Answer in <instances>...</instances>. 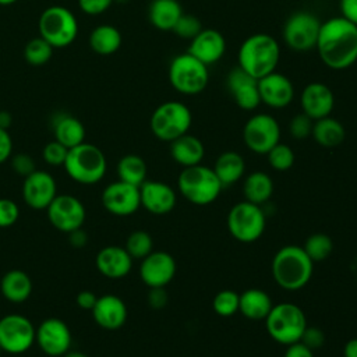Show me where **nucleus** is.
Masks as SVG:
<instances>
[{
    "instance_id": "2",
    "label": "nucleus",
    "mask_w": 357,
    "mask_h": 357,
    "mask_svg": "<svg viewBox=\"0 0 357 357\" xmlns=\"http://www.w3.org/2000/svg\"><path fill=\"white\" fill-rule=\"evenodd\" d=\"M279 59L280 46L278 40L264 32L252 33L245 38L237 53L238 67L257 79L276 71Z\"/></svg>"
},
{
    "instance_id": "5",
    "label": "nucleus",
    "mask_w": 357,
    "mask_h": 357,
    "mask_svg": "<svg viewBox=\"0 0 357 357\" xmlns=\"http://www.w3.org/2000/svg\"><path fill=\"white\" fill-rule=\"evenodd\" d=\"M63 166L67 174L81 184L100 181L107 169L105 153L96 145L88 142L70 148Z\"/></svg>"
},
{
    "instance_id": "8",
    "label": "nucleus",
    "mask_w": 357,
    "mask_h": 357,
    "mask_svg": "<svg viewBox=\"0 0 357 357\" xmlns=\"http://www.w3.org/2000/svg\"><path fill=\"white\" fill-rule=\"evenodd\" d=\"M169 82L178 93L198 95L209 82L208 66L191 56L188 52L176 54L167 71Z\"/></svg>"
},
{
    "instance_id": "10",
    "label": "nucleus",
    "mask_w": 357,
    "mask_h": 357,
    "mask_svg": "<svg viewBox=\"0 0 357 357\" xmlns=\"http://www.w3.org/2000/svg\"><path fill=\"white\" fill-rule=\"evenodd\" d=\"M266 218L259 205L248 201L234 204L227 213V229L240 243L257 241L265 230Z\"/></svg>"
},
{
    "instance_id": "31",
    "label": "nucleus",
    "mask_w": 357,
    "mask_h": 357,
    "mask_svg": "<svg viewBox=\"0 0 357 357\" xmlns=\"http://www.w3.org/2000/svg\"><path fill=\"white\" fill-rule=\"evenodd\" d=\"M53 134L54 139L68 149L85 142L84 124L70 114H60L56 117L53 123Z\"/></svg>"
},
{
    "instance_id": "39",
    "label": "nucleus",
    "mask_w": 357,
    "mask_h": 357,
    "mask_svg": "<svg viewBox=\"0 0 357 357\" xmlns=\"http://www.w3.org/2000/svg\"><path fill=\"white\" fill-rule=\"evenodd\" d=\"M240 294L234 290L225 289L215 294L212 300L213 311L220 317H231L238 311Z\"/></svg>"
},
{
    "instance_id": "42",
    "label": "nucleus",
    "mask_w": 357,
    "mask_h": 357,
    "mask_svg": "<svg viewBox=\"0 0 357 357\" xmlns=\"http://www.w3.org/2000/svg\"><path fill=\"white\" fill-rule=\"evenodd\" d=\"M314 120L310 119L303 112L293 116V119L289 123V132L294 139H305L311 135Z\"/></svg>"
},
{
    "instance_id": "14",
    "label": "nucleus",
    "mask_w": 357,
    "mask_h": 357,
    "mask_svg": "<svg viewBox=\"0 0 357 357\" xmlns=\"http://www.w3.org/2000/svg\"><path fill=\"white\" fill-rule=\"evenodd\" d=\"M46 212L53 227L63 233L82 227L86 215L84 204L71 194L56 195Z\"/></svg>"
},
{
    "instance_id": "32",
    "label": "nucleus",
    "mask_w": 357,
    "mask_h": 357,
    "mask_svg": "<svg viewBox=\"0 0 357 357\" xmlns=\"http://www.w3.org/2000/svg\"><path fill=\"white\" fill-rule=\"evenodd\" d=\"M311 137L318 145L324 148H335L344 141L346 131L343 124L339 120L331 116H326V117L314 120Z\"/></svg>"
},
{
    "instance_id": "35",
    "label": "nucleus",
    "mask_w": 357,
    "mask_h": 357,
    "mask_svg": "<svg viewBox=\"0 0 357 357\" xmlns=\"http://www.w3.org/2000/svg\"><path fill=\"white\" fill-rule=\"evenodd\" d=\"M117 176L119 180L124 183L141 187V184L146 180V163L138 155H124L117 163Z\"/></svg>"
},
{
    "instance_id": "13",
    "label": "nucleus",
    "mask_w": 357,
    "mask_h": 357,
    "mask_svg": "<svg viewBox=\"0 0 357 357\" xmlns=\"http://www.w3.org/2000/svg\"><path fill=\"white\" fill-rule=\"evenodd\" d=\"M32 322L21 314H8L0 319V349L10 354L26 351L35 342Z\"/></svg>"
},
{
    "instance_id": "30",
    "label": "nucleus",
    "mask_w": 357,
    "mask_h": 357,
    "mask_svg": "<svg viewBox=\"0 0 357 357\" xmlns=\"http://www.w3.org/2000/svg\"><path fill=\"white\" fill-rule=\"evenodd\" d=\"M0 290L8 301L22 303L28 300L32 293V280L24 271L11 269L3 275Z\"/></svg>"
},
{
    "instance_id": "20",
    "label": "nucleus",
    "mask_w": 357,
    "mask_h": 357,
    "mask_svg": "<svg viewBox=\"0 0 357 357\" xmlns=\"http://www.w3.org/2000/svg\"><path fill=\"white\" fill-rule=\"evenodd\" d=\"M261 103L272 109L287 107L294 99V86L289 77L273 71L258 79Z\"/></svg>"
},
{
    "instance_id": "29",
    "label": "nucleus",
    "mask_w": 357,
    "mask_h": 357,
    "mask_svg": "<svg viewBox=\"0 0 357 357\" xmlns=\"http://www.w3.org/2000/svg\"><path fill=\"white\" fill-rule=\"evenodd\" d=\"M212 169L225 188L237 183L243 177L245 172V162L238 152L226 151L216 158Z\"/></svg>"
},
{
    "instance_id": "34",
    "label": "nucleus",
    "mask_w": 357,
    "mask_h": 357,
    "mask_svg": "<svg viewBox=\"0 0 357 357\" xmlns=\"http://www.w3.org/2000/svg\"><path fill=\"white\" fill-rule=\"evenodd\" d=\"M89 46L100 56L113 54L121 46V33L113 25H99L89 35Z\"/></svg>"
},
{
    "instance_id": "51",
    "label": "nucleus",
    "mask_w": 357,
    "mask_h": 357,
    "mask_svg": "<svg viewBox=\"0 0 357 357\" xmlns=\"http://www.w3.org/2000/svg\"><path fill=\"white\" fill-rule=\"evenodd\" d=\"M283 357H314V351L303 342H296L287 346Z\"/></svg>"
},
{
    "instance_id": "4",
    "label": "nucleus",
    "mask_w": 357,
    "mask_h": 357,
    "mask_svg": "<svg viewBox=\"0 0 357 357\" xmlns=\"http://www.w3.org/2000/svg\"><path fill=\"white\" fill-rule=\"evenodd\" d=\"M177 187L180 194L195 205L212 204L223 190L213 169L201 163L183 167L177 178Z\"/></svg>"
},
{
    "instance_id": "38",
    "label": "nucleus",
    "mask_w": 357,
    "mask_h": 357,
    "mask_svg": "<svg viewBox=\"0 0 357 357\" xmlns=\"http://www.w3.org/2000/svg\"><path fill=\"white\" fill-rule=\"evenodd\" d=\"M53 46L49 45L43 38L38 36L31 39L24 49V57L31 66H42L47 63L53 54Z\"/></svg>"
},
{
    "instance_id": "27",
    "label": "nucleus",
    "mask_w": 357,
    "mask_h": 357,
    "mask_svg": "<svg viewBox=\"0 0 357 357\" xmlns=\"http://www.w3.org/2000/svg\"><path fill=\"white\" fill-rule=\"evenodd\" d=\"M272 307L269 294L261 289H247L240 294L238 311L250 321H265Z\"/></svg>"
},
{
    "instance_id": "48",
    "label": "nucleus",
    "mask_w": 357,
    "mask_h": 357,
    "mask_svg": "<svg viewBox=\"0 0 357 357\" xmlns=\"http://www.w3.org/2000/svg\"><path fill=\"white\" fill-rule=\"evenodd\" d=\"M148 303L153 310H160L167 304V293L165 287H151L148 294Z\"/></svg>"
},
{
    "instance_id": "17",
    "label": "nucleus",
    "mask_w": 357,
    "mask_h": 357,
    "mask_svg": "<svg viewBox=\"0 0 357 357\" xmlns=\"http://www.w3.org/2000/svg\"><path fill=\"white\" fill-rule=\"evenodd\" d=\"M56 180L47 172L35 170L24 178L22 197L29 208L35 211L47 209V206L56 198Z\"/></svg>"
},
{
    "instance_id": "1",
    "label": "nucleus",
    "mask_w": 357,
    "mask_h": 357,
    "mask_svg": "<svg viewBox=\"0 0 357 357\" xmlns=\"http://www.w3.org/2000/svg\"><path fill=\"white\" fill-rule=\"evenodd\" d=\"M321 61L331 70H346L357 61V25L343 17L321 22L318 40Z\"/></svg>"
},
{
    "instance_id": "49",
    "label": "nucleus",
    "mask_w": 357,
    "mask_h": 357,
    "mask_svg": "<svg viewBox=\"0 0 357 357\" xmlns=\"http://www.w3.org/2000/svg\"><path fill=\"white\" fill-rule=\"evenodd\" d=\"M13 151V139L8 134V130L0 128V163H4L10 159Z\"/></svg>"
},
{
    "instance_id": "12",
    "label": "nucleus",
    "mask_w": 357,
    "mask_h": 357,
    "mask_svg": "<svg viewBox=\"0 0 357 357\" xmlns=\"http://www.w3.org/2000/svg\"><path fill=\"white\" fill-rule=\"evenodd\" d=\"M243 139L245 146L258 155H266L278 142H280V126L278 120L268 113L251 116L243 127Z\"/></svg>"
},
{
    "instance_id": "23",
    "label": "nucleus",
    "mask_w": 357,
    "mask_h": 357,
    "mask_svg": "<svg viewBox=\"0 0 357 357\" xmlns=\"http://www.w3.org/2000/svg\"><path fill=\"white\" fill-rule=\"evenodd\" d=\"M141 206L153 215H165L174 209L177 195L174 190L163 183L155 180H145L139 187Z\"/></svg>"
},
{
    "instance_id": "33",
    "label": "nucleus",
    "mask_w": 357,
    "mask_h": 357,
    "mask_svg": "<svg viewBox=\"0 0 357 357\" xmlns=\"http://www.w3.org/2000/svg\"><path fill=\"white\" fill-rule=\"evenodd\" d=\"M243 194L245 201L255 205H262L273 194V181L264 172H252L244 180Z\"/></svg>"
},
{
    "instance_id": "3",
    "label": "nucleus",
    "mask_w": 357,
    "mask_h": 357,
    "mask_svg": "<svg viewBox=\"0 0 357 357\" xmlns=\"http://www.w3.org/2000/svg\"><path fill=\"white\" fill-rule=\"evenodd\" d=\"M314 262L300 245H284L272 258V276L279 287L296 291L308 284Z\"/></svg>"
},
{
    "instance_id": "24",
    "label": "nucleus",
    "mask_w": 357,
    "mask_h": 357,
    "mask_svg": "<svg viewBox=\"0 0 357 357\" xmlns=\"http://www.w3.org/2000/svg\"><path fill=\"white\" fill-rule=\"evenodd\" d=\"M95 322L106 331H117L127 321L126 303L114 294H103L98 297L92 308Z\"/></svg>"
},
{
    "instance_id": "46",
    "label": "nucleus",
    "mask_w": 357,
    "mask_h": 357,
    "mask_svg": "<svg viewBox=\"0 0 357 357\" xmlns=\"http://www.w3.org/2000/svg\"><path fill=\"white\" fill-rule=\"evenodd\" d=\"M300 342H303L307 347H310V349L314 351L315 349H319V347L324 344V342H325V335H324V332H322L319 328H317V326H307L305 331H304V333H303V336H301V340H300Z\"/></svg>"
},
{
    "instance_id": "41",
    "label": "nucleus",
    "mask_w": 357,
    "mask_h": 357,
    "mask_svg": "<svg viewBox=\"0 0 357 357\" xmlns=\"http://www.w3.org/2000/svg\"><path fill=\"white\" fill-rule=\"evenodd\" d=\"M201 29H202V24L198 17L183 13L178 21L176 22L174 28L172 29V32L181 39L191 40L194 36H197L201 32Z\"/></svg>"
},
{
    "instance_id": "36",
    "label": "nucleus",
    "mask_w": 357,
    "mask_h": 357,
    "mask_svg": "<svg viewBox=\"0 0 357 357\" xmlns=\"http://www.w3.org/2000/svg\"><path fill=\"white\" fill-rule=\"evenodd\" d=\"M303 250L315 262L325 261L333 251V241L325 233H314L308 236L303 244Z\"/></svg>"
},
{
    "instance_id": "53",
    "label": "nucleus",
    "mask_w": 357,
    "mask_h": 357,
    "mask_svg": "<svg viewBox=\"0 0 357 357\" xmlns=\"http://www.w3.org/2000/svg\"><path fill=\"white\" fill-rule=\"evenodd\" d=\"M68 234V237H70V244L73 245V247H78V248H81V247H84L85 244H86V240H88V237H86V233L79 227V229H75V230H73V231H70V233H67Z\"/></svg>"
},
{
    "instance_id": "26",
    "label": "nucleus",
    "mask_w": 357,
    "mask_h": 357,
    "mask_svg": "<svg viewBox=\"0 0 357 357\" xmlns=\"http://www.w3.org/2000/svg\"><path fill=\"white\" fill-rule=\"evenodd\" d=\"M170 155L180 166L190 167L202 162L205 146L198 137L187 132L170 142Z\"/></svg>"
},
{
    "instance_id": "54",
    "label": "nucleus",
    "mask_w": 357,
    "mask_h": 357,
    "mask_svg": "<svg viewBox=\"0 0 357 357\" xmlns=\"http://www.w3.org/2000/svg\"><path fill=\"white\" fill-rule=\"evenodd\" d=\"M344 357H357V337H353L346 342L343 349Z\"/></svg>"
},
{
    "instance_id": "16",
    "label": "nucleus",
    "mask_w": 357,
    "mask_h": 357,
    "mask_svg": "<svg viewBox=\"0 0 357 357\" xmlns=\"http://www.w3.org/2000/svg\"><path fill=\"white\" fill-rule=\"evenodd\" d=\"M105 209L116 216H128L141 206L139 187L117 180L105 187L102 192Z\"/></svg>"
},
{
    "instance_id": "11",
    "label": "nucleus",
    "mask_w": 357,
    "mask_h": 357,
    "mask_svg": "<svg viewBox=\"0 0 357 357\" xmlns=\"http://www.w3.org/2000/svg\"><path fill=\"white\" fill-rule=\"evenodd\" d=\"M321 28L319 18L305 10L294 11L283 25L282 36L286 46L294 52H308L315 49Z\"/></svg>"
},
{
    "instance_id": "19",
    "label": "nucleus",
    "mask_w": 357,
    "mask_h": 357,
    "mask_svg": "<svg viewBox=\"0 0 357 357\" xmlns=\"http://www.w3.org/2000/svg\"><path fill=\"white\" fill-rule=\"evenodd\" d=\"M176 261L166 251H152L139 265L141 280L151 287H165L176 275Z\"/></svg>"
},
{
    "instance_id": "22",
    "label": "nucleus",
    "mask_w": 357,
    "mask_h": 357,
    "mask_svg": "<svg viewBox=\"0 0 357 357\" xmlns=\"http://www.w3.org/2000/svg\"><path fill=\"white\" fill-rule=\"evenodd\" d=\"M187 52L205 66H211L223 57L226 52V39L218 29L202 28L201 32L190 40Z\"/></svg>"
},
{
    "instance_id": "15",
    "label": "nucleus",
    "mask_w": 357,
    "mask_h": 357,
    "mask_svg": "<svg viewBox=\"0 0 357 357\" xmlns=\"http://www.w3.org/2000/svg\"><path fill=\"white\" fill-rule=\"evenodd\" d=\"M35 340L45 354L59 357L70 350L71 332L60 318H47L36 328Z\"/></svg>"
},
{
    "instance_id": "47",
    "label": "nucleus",
    "mask_w": 357,
    "mask_h": 357,
    "mask_svg": "<svg viewBox=\"0 0 357 357\" xmlns=\"http://www.w3.org/2000/svg\"><path fill=\"white\" fill-rule=\"evenodd\" d=\"M112 3L113 0H78L79 8L89 15H99L105 13Z\"/></svg>"
},
{
    "instance_id": "55",
    "label": "nucleus",
    "mask_w": 357,
    "mask_h": 357,
    "mask_svg": "<svg viewBox=\"0 0 357 357\" xmlns=\"http://www.w3.org/2000/svg\"><path fill=\"white\" fill-rule=\"evenodd\" d=\"M11 114L6 110H1L0 112V128H4V130H8V127L11 126Z\"/></svg>"
},
{
    "instance_id": "45",
    "label": "nucleus",
    "mask_w": 357,
    "mask_h": 357,
    "mask_svg": "<svg viewBox=\"0 0 357 357\" xmlns=\"http://www.w3.org/2000/svg\"><path fill=\"white\" fill-rule=\"evenodd\" d=\"M11 167H13V170L18 176H21L24 178L36 170L35 162H33V159L28 153H17V155H14L11 158Z\"/></svg>"
},
{
    "instance_id": "57",
    "label": "nucleus",
    "mask_w": 357,
    "mask_h": 357,
    "mask_svg": "<svg viewBox=\"0 0 357 357\" xmlns=\"http://www.w3.org/2000/svg\"><path fill=\"white\" fill-rule=\"evenodd\" d=\"M17 0H0V6H10L14 4Z\"/></svg>"
},
{
    "instance_id": "6",
    "label": "nucleus",
    "mask_w": 357,
    "mask_h": 357,
    "mask_svg": "<svg viewBox=\"0 0 357 357\" xmlns=\"http://www.w3.org/2000/svg\"><path fill=\"white\" fill-rule=\"evenodd\" d=\"M269 336L284 346L300 342L305 331L307 318L304 311L293 303H279L272 307L265 318Z\"/></svg>"
},
{
    "instance_id": "44",
    "label": "nucleus",
    "mask_w": 357,
    "mask_h": 357,
    "mask_svg": "<svg viewBox=\"0 0 357 357\" xmlns=\"http://www.w3.org/2000/svg\"><path fill=\"white\" fill-rule=\"evenodd\" d=\"M18 218H20L18 205L8 198H0V227L13 226L18 220Z\"/></svg>"
},
{
    "instance_id": "21",
    "label": "nucleus",
    "mask_w": 357,
    "mask_h": 357,
    "mask_svg": "<svg viewBox=\"0 0 357 357\" xmlns=\"http://www.w3.org/2000/svg\"><path fill=\"white\" fill-rule=\"evenodd\" d=\"M301 112L312 120L331 116L335 106L332 89L324 82H310L300 93Z\"/></svg>"
},
{
    "instance_id": "43",
    "label": "nucleus",
    "mask_w": 357,
    "mask_h": 357,
    "mask_svg": "<svg viewBox=\"0 0 357 357\" xmlns=\"http://www.w3.org/2000/svg\"><path fill=\"white\" fill-rule=\"evenodd\" d=\"M67 152H68V148H66L63 144L54 139L45 145L42 151V156L45 162L50 166H63L67 158Z\"/></svg>"
},
{
    "instance_id": "40",
    "label": "nucleus",
    "mask_w": 357,
    "mask_h": 357,
    "mask_svg": "<svg viewBox=\"0 0 357 357\" xmlns=\"http://www.w3.org/2000/svg\"><path fill=\"white\" fill-rule=\"evenodd\" d=\"M268 163L272 169L278 170V172H286L289 170L296 160L294 152L293 149L282 142H278L268 153Z\"/></svg>"
},
{
    "instance_id": "25",
    "label": "nucleus",
    "mask_w": 357,
    "mask_h": 357,
    "mask_svg": "<svg viewBox=\"0 0 357 357\" xmlns=\"http://www.w3.org/2000/svg\"><path fill=\"white\" fill-rule=\"evenodd\" d=\"M98 271L109 279H121L132 268V258L124 247L107 245L99 250L95 258Z\"/></svg>"
},
{
    "instance_id": "18",
    "label": "nucleus",
    "mask_w": 357,
    "mask_h": 357,
    "mask_svg": "<svg viewBox=\"0 0 357 357\" xmlns=\"http://www.w3.org/2000/svg\"><path fill=\"white\" fill-rule=\"evenodd\" d=\"M226 86L234 100V103L247 112L255 110L259 103L258 79L245 73L241 67H233L226 77Z\"/></svg>"
},
{
    "instance_id": "50",
    "label": "nucleus",
    "mask_w": 357,
    "mask_h": 357,
    "mask_svg": "<svg viewBox=\"0 0 357 357\" xmlns=\"http://www.w3.org/2000/svg\"><path fill=\"white\" fill-rule=\"evenodd\" d=\"M339 8L340 17L357 25V0H339Z\"/></svg>"
},
{
    "instance_id": "9",
    "label": "nucleus",
    "mask_w": 357,
    "mask_h": 357,
    "mask_svg": "<svg viewBox=\"0 0 357 357\" xmlns=\"http://www.w3.org/2000/svg\"><path fill=\"white\" fill-rule=\"evenodd\" d=\"M39 36L56 49L71 45L78 33V22L71 10L52 6L43 10L38 22Z\"/></svg>"
},
{
    "instance_id": "37",
    "label": "nucleus",
    "mask_w": 357,
    "mask_h": 357,
    "mask_svg": "<svg viewBox=\"0 0 357 357\" xmlns=\"http://www.w3.org/2000/svg\"><path fill=\"white\" fill-rule=\"evenodd\" d=\"M124 248L132 259H144L153 251L152 236L144 230H135L127 237Z\"/></svg>"
},
{
    "instance_id": "28",
    "label": "nucleus",
    "mask_w": 357,
    "mask_h": 357,
    "mask_svg": "<svg viewBox=\"0 0 357 357\" xmlns=\"http://www.w3.org/2000/svg\"><path fill=\"white\" fill-rule=\"evenodd\" d=\"M183 13L178 0H152L148 8V18L156 29L172 31Z\"/></svg>"
},
{
    "instance_id": "7",
    "label": "nucleus",
    "mask_w": 357,
    "mask_h": 357,
    "mask_svg": "<svg viewBox=\"0 0 357 357\" xmlns=\"http://www.w3.org/2000/svg\"><path fill=\"white\" fill-rule=\"evenodd\" d=\"M192 123V114L187 105L178 100H167L160 103L151 114L149 127L152 134L165 142L188 132Z\"/></svg>"
},
{
    "instance_id": "56",
    "label": "nucleus",
    "mask_w": 357,
    "mask_h": 357,
    "mask_svg": "<svg viewBox=\"0 0 357 357\" xmlns=\"http://www.w3.org/2000/svg\"><path fill=\"white\" fill-rule=\"evenodd\" d=\"M64 357H89V356H86L85 353L78 351V350H73V351L68 350V351L64 354Z\"/></svg>"
},
{
    "instance_id": "52",
    "label": "nucleus",
    "mask_w": 357,
    "mask_h": 357,
    "mask_svg": "<svg viewBox=\"0 0 357 357\" xmlns=\"http://www.w3.org/2000/svg\"><path fill=\"white\" fill-rule=\"evenodd\" d=\"M96 300H98L96 294L93 291H89V290H82L75 297V301H77L78 307L82 308V310H88V311H92V308L96 304Z\"/></svg>"
}]
</instances>
